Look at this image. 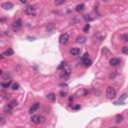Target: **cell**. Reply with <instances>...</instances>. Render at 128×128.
Listing matches in <instances>:
<instances>
[{"instance_id":"6da1fadb","label":"cell","mask_w":128,"mask_h":128,"mask_svg":"<svg viewBox=\"0 0 128 128\" xmlns=\"http://www.w3.org/2000/svg\"><path fill=\"white\" fill-rule=\"evenodd\" d=\"M70 74H71V67L69 65H66L62 69V72H61V74H60V77H61V79H63L64 81H65V80H67L68 78L70 77Z\"/></svg>"},{"instance_id":"7a4b0ae2","label":"cell","mask_w":128,"mask_h":128,"mask_svg":"<svg viewBox=\"0 0 128 128\" xmlns=\"http://www.w3.org/2000/svg\"><path fill=\"white\" fill-rule=\"evenodd\" d=\"M30 120L35 124H42V123L45 122V117L42 116V115H33Z\"/></svg>"},{"instance_id":"3957f363","label":"cell","mask_w":128,"mask_h":128,"mask_svg":"<svg viewBox=\"0 0 128 128\" xmlns=\"http://www.w3.org/2000/svg\"><path fill=\"white\" fill-rule=\"evenodd\" d=\"M24 13L29 16H35L36 15V8L32 5H27L24 8Z\"/></svg>"},{"instance_id":"277c9868","label":"cell","mask_w":128,"mask_h":128,"mask_svg":"<svg viewBox=\"0 0 128 128\" xmlns=\"http://www.w3.org/2000/svg\"><path fill=\"white\" fill-rule=\"evenodd\" d=\"M106 96H107L108 99H113V98L116 96V91H115V89L111 86L107 87V89H106Z\"/></svg>"},{"instance_id":"5b68a950","label":"cell","mask_w":128,"mask_h":128,"mask_svg":"<svg viewBox=\"0 0 128 128\" xmlns=\"http://www.w3.org/2000/svg\"><path fill=\"white\" fill-rule=\"evenodd\" d=\"M88 93H89V91H88L87 88H80L79 90L76 91L75 96H77V97H85V96H87Z\"/></svg>"},{"instance_id":"8992f818","label":"cell","mask_w":128,"mask_h":128,"mask_svg":"<svg viewBox=\"0 0 128 128\" xmlns=\"http://www.w3.org/2000/svg\"><path fill=\"white\" fill-rule=\"evenodd\" d=\"M21 27H22V22H21V20H19V19L15 20L14 22L12 23V29H13V31H18Z\"/></svg>"},{"instance_id":"52a82bcc","label":"cell","mask_w":128,"mask_h":128,"mask_svg":"<svg viewBox=\"0 0 128 128\" xmlns=\"http://www.w3.org/2000/svg\"><path fill=\"white\" fill-rule=\"evenodd\" d=\"M68 40H69V36H68V34H66V33L61 34L60 37H59V42H60L61 44H66Z\"/></svg>"},{"instance_id":"ba28073f","label":"cell","mask_w":128,"mask_h":128,"mask_svg":"<svg viewBox=\"0 0 128 128\" xmlns=\"http://www.w3.org/2000/svg\"><path fill=\"white\" fill-rule=\"evenodd\" d=\"M0 73H1V78H2L3 81H6V82L7 81H11V75L8 73V72H3L1 70Z\"/></svg>"},{"instance_id":"9c48e42d","label":"cell","mask_w":128,"mask_h":128,"mask_svg":"<svg viewBox=\"0 0 128 128\" xmlns=\"http://www.w3.org/2000/svg\"><path fill=\"white\" fill-rule=\"evenodd\" d=\"M38 108H39V103H34L31 107H30V109H29V113L30 114H33V113H35L37 110H38Z\"/></svg>"},{"instance_id":"30bf717a","label":"cell","mask_w":128,"mask_h":128,"mask_svg":"<svg viewBox=\"0 0 128 128\" xmlns=\"http://www.w3.org/2000/svg\"><path fill=\"white\" fill-rule=\"evenodd\" d=\"M1 7L5 10H10L11 8L13 7V4H12L11 2H4V3L1 4Z\"/></svg>"},{"instance_id":"8fae6325","label":"cell","mask_w":128,"mask_h":128,"mask_svg":"<svg viewBox=\"0 0 128 128\" xmlns=\"http://www.w3.org/2000/svg\"><path fill=\"white\" fill-rule=\"evenodd\" d=\"M109 64L112 66H117L120 64V59L119 58H111L109 60Z\"/></svg>"},{"instance_id":"7c38bea8","label":"cell","mask_w":128,"mask_h":128,"mask_svg":"<svg viewBox=\"0 0 128 128\" xmlns=\"http://www.w3.org/2000/svg\"><path fill=\"white\" fill-rule=\"evenodd\" d=\"M80 49L79 48H76V47H73L70 49V54L72 55V56H78V55L80 54Z\"/></svg>"},{"instance_id":"4fadbf2b","label":"cell","mask_w":128,"mask_h":128,"mask_svg":"<svg viewBox=\"0 0 128 128\" xmlns=\"http://www.w3.org/2000/svg\"><path fill=\"white\" fill-rule=\"evenodd\" d=\"M13 53H14L13 50H12L11 48H8L7 50H5L2 53V55H3V56H10V55H13Z\"/></svg>"},{"instance_id":"5bb4252c","label":"cell","mask_w":128,"mask_h":128,"mask_svg":"<svg viewBox=\"0 0 128 128\" xmlns=\"http://www.w3.org/2000/svg\"><path fill=\"white\" fill-rule=\"evenodd\" d=\"M82 63H83V65H84L85 67H89V66H90L91 64H92V61H91L89 58H87V59H85V60H83Z\"/></svg>"},{"instance_id":"9a60e30c","label":"cell","mask_w":128,"mask_h":128,"mask_svg":"<svg viewBox=\"0 0 128 128\" xmlns=\"http://www.w3.org/2000/svg\"><path fill=\"white\" fill-rule=\"evenodd\" d=\"M84 7H85V6H84V4H82V3H81V4H78V5L75 7V10L77 11V12H81V11H83V10H84Z\"/></svg>"},{"instance_id":"2e32d148","label":"cell","mask_w":128,"mask_h":128,"mask_svg":"<svg viewBox=\"0 0 128 128\" xmlns=\"http://www.w3.org/2000/svg\"><path fill=\"white\" fill-rule=\"evenodd\" d=\"M76 41L78 42V43H85V41H86V38H85L84 36H78L77 38H76Z\"/></svg>"},{"instance_id":"e0dca14e","label":"cell","mask_w":128,"mask_h":128,"mask_svg":"<svg viewBox=\"0 0 128 128\" xmlns=\"http://www.w3.org/2000/svg\"><path fill=\"white\" fill-rule=\"evenodd\" d=\"M12 106L10 105V104H7L5 107H4V112H6V113H10L11 112V110H12Z\"/></svg>"},{"instance_id":"ac0fdd59","label":"cell","mask_w":128,"mask_h":128,"mask_svg":"<svg viewBox=\"0 0 128 128\" xmlns=\"http://www.w3.org/2000/svg\"><path fill=\"white\" fill-rule=\"evenodd\" d=\"M11 85V81H7V82H2L1 83V87L2 88H8Z\"/></svg>"},{"instance_id":"d6986e66","label":"cell","mask_w":128,"mask_h":128,"mask_svg":"<svg viewBox=\"0 0 128 128\" xmlns=\"http://www.w3.org/2000/svg\"><path fill=\"white\" fill-rule=\"evenodd\" d=\"M11 88L13 89V90H18L19 89V84L18 83H13L11 85Z\"/></svg>"},{"instance_id":"ffe728a7","label":"cell","mask_w":128,"mask_h":128,"mask_svg":"<svg viewBox=\"0 0 128 128\" xmlns=\"http://www.w3.org/2000/svg\"><path fill=\"white\" fill-rule=\"evenodd\" d=\"M121 39L124 42H128V34H122L121 35Z\"/></svg>"},{"instance_id":"44dd1931","label":"cell","mask_w":128,"mask_h":128,"mask_svg":"<svg viewBox=\"0 0 128 128\" xmlns=\"http://www.w3.org/2000/svg\"><path fill=\"white\" fill-rule=\"evenodd\" d=\"M66 65H67L66 62H64V61H63V62H61V63H60V65L58 66V70H61V69H63V68L65 67Z\"/></svg>"},{"instance_id":"7402d4cb","label":"cell","mask_w":128,"mask_h":128,"mask_svg":"<svg viewBox=\"0 0 128 128\" xmlns=\"http://www.w3.org/2000/svg\"><path fill=\"white\" fill-rule=\"evenodd\" d=\"M47 98H48V99H50L51 101H54L55 100V95L53 94V93H50V94L47 96Z\"/></svg>"},{"instance_id":"603a6c76","label":"cell","mask_w":128,"mask_h":128,"mask_svg":"<svg viewBox=\"0 0 128 128\" xmlns=\"http://www.w3.org/2000/svg\"><path fill=\"white\" fill-rule=\"evenodd\" d=\"M89 29H90V25H89V24H86V25H85V27L83 28V31H84V32H88V31H89Z\"/></svg>"},{"instance_id":"cb8c5ba5","label":"cell","mask_w":128,"mask_h":128,"mask_svg":"<svg viewBox=\"0 0 128 128\" xmlns=\"http://www.w3.org/2000/svg\"><path fill=\"white\" fill-rule=\"evenodd\" d=\"M122 118H123V117H122V115H117V117H116V122H118V123H119V122H121V121H122Z\"/></svg>"},{"instance_id":"d4e9b609","label":"cell","mask_w":128,"mask_h":128,"mask_svg":"<svg viewBox=\"0 0 128 128\" xmlns=\"http://www.w3.org/2000/svg\"><path fill=\"white\" fill-rule=\"evenodd\" d=\"M9 104L12 106V107H15V106H17V101L16 100H12Z\"/></svg>"},{"instance_id":"484cf974","label":"cell","mask_w":128,"mask_h":128,"mask_svg":"<svg viewBox=\"0 0 128 128\" xmlns=\"http://www.w3.org/2000/svg\"><path fill=\"white\" fill-rule=\"evenodd\" d=\"M122 52L124 53V54H127V55H128V47H127V46H125V47L122 48Z\"/></svg>"},{"instance_id":"4316f807","label":"cell","mask_w":128,"mask_h":128,"mask_svg":"<svg viewBox=\"0 0 128 128\" xmlns=\"http://www.w3.org/2000/svg\"><path fill=\"white\" fill-rule=\"evenodd\" d=\"M88 56H89V54H88V53H85V54L83 55V56H82V57H81V60H82V61H83V60H85V59H87V58H89Z\"/></svg>"},{"instance_id":"83f0119b","label":"cell","mask_w":128,"mask_h":128,"mask_svg":"<svg viewBox=\"0 0 128 128\" xmlns=\"http://www.w3.org/2000/svg\"><path fill=\"white\" fill-rule=\"evenodd\" d=\"M126 97H127V94H126V93H124V94H122V95H121V97L119 98V100H120V101H121V100H124Z\"/></svg>"},{"instance_id":"f1b7e54d","label":"cell","mask_w":128,"mask_h":128,"mask_svg":"<svg viewBox=\"0 0 128 128\" xmlns=\"http://www.w3.org/2000/svg\"><path fill=\"white\" fill-rule=\"evenodd\" d=\"M114 104H116V105H119V104H120V105H123V104H124V102H122V101L119 100V102H115Z\"/></svg>"},{"instance_id":"f546056e","label":"cell","mask_w":128,"mask_h":128,"mask_svg":"<svg viewBox=\"0 0 128 128\" xmlns=\"http://www.w3.org/2000/svg\"><path fill=\"white\" fill-rule=\"evenodd\" d=\"M79 108H80V105H75V106H73V107H72V109H74V110L79 109Z\"/></svg>"},{"instance_id":"4dcf8cb0","label":"cell","mask_w":128,"mask_h":128,"mask_svg":"<svg viewBox=\"0 0 128 128\" xmlns=\"http://www.w3.org/2000/svg\"><path fill=\"white\" fill-rule=\"evenodd\" d=\"M55 3H56V4H63V3H64V1H59V2H58V1H56Z\"/></svg>"},{"instance_id":"1f68e13d","label":"cell","mask_w":128,"mask_h":128,"mask_svg":"<svg viewBox=\"0 0 128 128\" xmlns=\"http://www.w3.org/2000/svg\"><path fill=\"white\" fill-rule=\"evenodd\" d=\"M109 128H118V127H109Z\"/></svg>"}]
</instances>
